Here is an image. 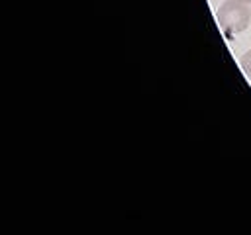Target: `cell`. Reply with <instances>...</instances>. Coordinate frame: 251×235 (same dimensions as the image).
Wrapping results in <instances>:
<instances>
[{
  "mask_svg": "<svg viewBox=\"0 0 251 235\" xmlns=\"http://www.w3.org/2000/svg\"><path fill=\"white\" fill-rule=\"evenodd\" d=\"M231 2H243V4H251V0H231Z\"/></svg>",
  "mask_w": 251,
  "mask_h": 235,
  "instance_id": "3",
  "label": "cell"
},
{
  "mask_svg": "<svg viewBox=\"0 0 251 235\" xmlns=\"http://www.w3.org/2000/svg\"><path fill=\"white\" fill-rule=\"evenodd\" d=\"M218 24L220 27L227 33V35H233V33H239L243 29H247L249 22H251V12L247 8V4L243 2H231V0H226L220 10H218Z\"/></svg>",
  "mask_w": 251,
  "mask_h": 235,
  "instance_id": "1",
  "label": "cell"
},
{
  "mask_svg": "<svg viewBox=\"0 0 251 235\" xmlns=\"http://www.w3.org/2000/svg\"><path fill=\"white\" fill-rule=\"evenodd\" d=\"M239 65H241V69L245 70V74H247V76H251V49H249V51H245V53L241 55Z\"/></svg>",
  "mask_w": 251,
  "mask_h": 235,
  "instance_id": "2",
  "label": "cell"
}]
</instances>
